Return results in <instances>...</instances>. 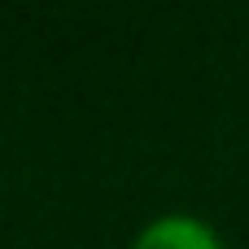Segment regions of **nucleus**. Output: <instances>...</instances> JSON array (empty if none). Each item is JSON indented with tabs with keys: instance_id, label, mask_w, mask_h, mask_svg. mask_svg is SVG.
<instances>
[{
	"instance_id": "obj_1",
	"label": "nucleus",
	"mask_w": 249,
	"mask_h": 249,
	"mask_svg": "<svg viewBox=\"0 0 249 249\" xmlns=\"http://www.w3.org/2000/svg\"><path fill=\"white\" fill-rule=\"evenodd\" d=\"M131 249H223V245H219V236H214L201 219L166 214V219L149 223Z\"/></svg>"
}]
</instances>
